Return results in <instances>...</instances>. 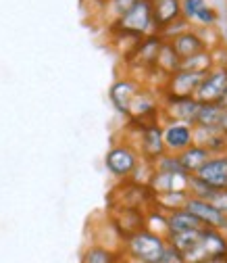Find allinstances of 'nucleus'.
Instances as JSON below:
<instances>
[{
	"label": "nucleus",
	"mask_w": 227,
	"mask_h": 263,
	"mask_svg": "<svg viewBox=\"0 0 227 263\" xmlns=\"http://www.w3.org/2000/svg\"><path fill=\"white\" fill-rule=\"evenodd\" d=\"M109 34L117 40H132L134 44L150 34H156L152 19V0H136L121 17L109 23Z\"/></svg>",
	"instance_id": "obj_1"
},
{
	"label": "nucleus",
	"mask_w": 227,
	"mask_h": 263,
	"mask_svg": "<svg viewBox=\"0 0 227 263\" xmlns=\"http://www.w3.org/2000/svg\"><path fill=\"white\" fill-rule=\"evenodd\" d=\"M125 247L129 257L140 263H160L167 253V238L148 228H142L125 240Z\"/></svg>",
	"instance_id": "obj_2"
},
{
	"label": "nucleus",
	"mask_w": 227,
	"mask_h": 263,
	"mask_svg": "<svg viewBox=\"0 0 227 263\" xmlns=\"http://www.w3.org/2000/svg\"><path fill=\"white\" fill-rule=\"evenodd\" d=\"M217 257H227V234L213 228H202L198 242L179 255V263H209Z\"/></svg>",
	"instance_id": "obj_3"
},
{
	"label": "nucleus",
	"mask_w": 227,
	"mask_h": 263,
	"mask_svg": "<svg viewBox=\"0 0 227 263\" xmlns=\"http://www.w3.org/2000/svg\"><path fill=\"white\" fill-rule=\"evenodd\" d=\"M140 161H142V157L134 144L119 142V144H113L109 148V153L105 157V167L117 180H129L134 176L136 167L140 165Z\"/></svg>",
	"instance_id": "obj_4"
},
{
	"label": "nucleus",
	"mask_w": 227,
	"mask_h": 263,
	"mask_svg": "<svg viewBox=\"0 0 227 263\" xmlns=\"http://www.w3.org/2000/svg\"><path fill=\"white\" fill-rule=\"evenodd\" d=\"M200 101L194 96H169L160 94V117L163 119H173L181 123L196 125V117L200 111Z\"/></svg>",
	"instance_id": "obj_5"
},
{
	"label": "nucleus",
	"mask_w": 227,
	"mask_h": 263,
	"mask_svg": "<svg viewBox=\"0 0 227 263\" xmlns=\"http://www.w3.org/2000/svg\"><path fill=\"white\" fill-rule=\"evenodd\" d=\"M227 92V65H215V67L202 78L194 98L200 103H219Z\"/></svg>",
	"instance_id": "obj_6"
},
{
	"label": "nucleus",
	"mask_w": 227,
	"mask_h": 263,
	"mask_svg": "<svg viewBox=\"0 0 227 263\" xmlns=\"http://www.w3.org/2000/svg\"><path fill=\"white\" fill-rule=\"evenodd\" d=\"M140 140L136 144V151L140 153V157L148 163H154L160 155H165V142H163V125L160 121L156 123H148L144 127H138Z\"/></svg>",
	"instance_id": "obj_7"
},
{
	"label": "nucleus",
	"mask_w": 227,
	"mask_h": 263,
	"mask_svg": "<svg viewBox=\"0 0 227 263\" xmlns=\"http://www.w3.org/2000/svg\"><path fill=\"white\" fill-rule=\"evenodd\" d=\"M185 209L196 215L204 228H213V230H219V232L227 234V213L217 209L213 203L196 199V196H190L185 201Z\"/></svg>",
	"instance_id": "obj_8"
},
{
	"label": "nucleus",
	"mask_w": 227,
	"mask_h": 263,
	"mask_svg": "<svg viewBox=\"0 0 227 263\" xmlns=\"http://www.w3.org/2000/svg\"><path fill=\"white\" fill-rule=\"evenodd\" d=\"M163 142L167 153H181L188 146L194 144V125L173 121V119H163Z\"/></svg>",
	"instance_id": "obj_9"
},
{
	"label": "nucleus",
	"mask_w": 227,
	"mask_h": 263,
	"mask_svg": "<svg viewBox=\"0 0 227 263\" xmlns=\"http://www.w3.org/2000/svg\"><path fill=\"white\" fill-rule=\"evenodd\" d=\"M144 82H140L138 78H132V76H127V78H119L111 90H109V98H111V103L113 107L127 117V111H129V105H132L134 101V96L142 90Z\"/></svg>",
	"instance_id": "obj_10"
},
{
	"label": "nucleus",
	"mask_w": 227,
	"mask_h": 263,
	"mask_svg": "<svg viewBox=\"0 0 227 263\" xmlns=\"http://www.w3.org/2000/svg\"><path fill=\"white\" fill-rule=\"evenodd\" d=\"M207 73H198V71H183L177 69L175 73H171L163 88H160V94H169V96H194L198 84L202 82Z\"/></svg>",
	"instance_id": "obj_11"
},
{
	"label": "nucleus",
	"mask_w": 227,
	"mask_h": 263,
	"mask_svg": "<svg viewBox=\"0 0 227 263\" xmlns=\"http://www.w3.org/2000/svg\"><path fill=\"white\" fill-rule=\"evenodd\" d=\"M171 46L175 48V52L179 54V59H185V57H192L196 54L200 50H207V48H213L209 44V40L202 36V29L200 27H188L185 31H181V34H177L175 38L169 40Z\"/></svg>",
	"instance_id": "obj_12"
},
{
	"label": "nucleus",
	"mask_w": 227,
	"mask_h": 263,
	"mask_svg": "<svg viewBox=\"0 0 227 263\" xmlns=\"http://www.w3.org/2000/svg\"><path fill=\"white\" fill-rule=\"evenodd\" d=\"M194 176L200 178L202 182H207L213 188L227 190V153L225 155H211L209 161Z\"/></svg>",
	"instance_id": "obj_13"
},
{
	"label": "nucleus",
	"mask_w": 227,
	"mask_h": 263,
	"mask_svg": "<svg viewBox=\"0 0 227 263\" xmlns=\"http://www.w3.org/2000/svg\"><path fill=\"white\" fill-rule=\"evenodd\" d=\"M113 223L123 240H127L138 230L146 228V213L138 207H117V215L113 217Z\"/></svg>",
	"instance_id": "obj_14"
},
{
	"label": "nucleus",
	"mask_w": 227,
	"mask_h": 263,
	"mask_svg": "<svg viewBox=\"0 0 227 263\" xmlns=\"http://www.w3.org/2000/svg\"><path fill=\"white\" fill-rule=\"evenodd\" d=\"M188 174L183 172H158L152 170L146 186L152 194H163V192H175V190H188Z\"/></svg>",
	"instance_id": "obj_15"
},
{
	"label": "nucleus",
	"mask_w": 227,
	"mask_h": 263,
	"mask_svg": "<svg viewBox=\"0 0 227 263\" xmlns=\"http://www.w3.org/2000/svg\"><path fill=\"white\" fill-rule=\"evenodd\" d=\"M181 17V0H152V19L156 31Z\"/></svg>",
	"instance_id": "obj_16"
},
{
	"label": "nucleus",
	"mask_w": 227,
	"mask_h": 263,
	"mask_svg": "<svg viewBox=\"0 0 227 263\" xmlns=\"http://www.w3.org/2000/svg\"><path fill=\"white\" fill-rule=\"evenodd\" d=\"M179 54L175 52V48L171 46V42L163 40L158 48V54H156V61H154V69L150 73H160L163 80H167L171 73H175L179 69Z\"/></svg>",
	"instance_id": "obj_17"
},
{
	"label": "nucleus",
	"mask_w": 227,
	"mask_h": 263,
	"mask_svg": "<svg viewBox=\"0 0 227 263\" xmlns=\"http://www.w3.org/2000/svg\"><path fill=\"white\" fill-rule=\"evenodd\" d=\"M165 223H167V234H177V232H185V230L202 228L200 219L194 213H190L185 207L165 213Z\"/></svg>",
	"instance_id": "obj_18"
},
{
	"label": "nucleus",
	"mask_w": 227,
	"mask_h": 263,
	"mask_svg": "<svg viewBox=\"0 0 227 263\" xmlns=\"http://www.w3.org/2000/svg\"><path fill=\"white\" fill-rule=\"evenodd\" d=\"M177 157H179V163H181V170H183L188 176H194V174H196V172L204 165V163L209 161L211 153H209L202 144H196V142H194V144L188 146L185 151L177 153Z\"/></svg>",
	"instance_id": "obj_19"
},
{
	"label": "nucleus",
	"mask_w": 227,
	"mask_h": 263,
	"mask_svg": "<svg viewBox=\"0 0 227 263\" xmlns=\"http://www.w3.org/2000/svg\"><path fill=\"white\" fill-rule=\"evenodd\" d=\"M190 199L188 190H175V192H163V194H152V209H158L163 213L175 211L185 207V201Z\"/></svg>",
	"instance_id": "obj_20"
},
{
	"label": "nucleus",
	"mask_w": 227,
	"mask_h": 263,
	"mask_svg": "<svg viewBox=\"0 0 227 263\" xmlns=\"http://www.w3.org/2000/svg\"><path fill=\"white\" fill-rule=\"evenodd\" d=\"M215 67V52L213 48L200 50L192 57H185L179 61V69L183 71H198V73H209Z\"/></svg>",
	"instance_id": "obj_21"
},
{
	"label": "nucleus",
	"mask_w": 227,
	"mask_h": 263,
	"mask_svg": "<svg viewBox=\"0 0 227 263\" xmlns=\"http://www.w3.org/2000/svg\"><path fill=\"white\" fill-rule=\"evenodd\" d=\"M223 111H225V109H223L221 105H217V103H202V105H200V111H198V117H196V125H198V127L217 129Z\"/></svg>",
	"instance_id": "obj_22"
},
{
	"label": "nucleus",
	"mask_w": 227,
	"mask_h": 263,
	"mask_svg": "<svg viewBox=\"0 0 227 263\" xmlns=\"http://www.w3.org/2000/svg\"><path fill=\"white\" fill-rule=\"evenodd\" d=\"M134 3L136 0H105L102 3V13H105V19H107V25L111 21H115L117 17H121Z\"/></svg>",
	"instance_id": "obj_23"
},
{
	"label": "nucleus",
	"mask_w": 227,
	"mask_h": 263,
	"mask_svg": "<svg viewBox=\"0 0 227 263\" xmlns=\"http://www.w3.org/2000/svg\"><path fill=\"white\" fill-rule=\"evenodd\" d=\"M115 261H117V255L105 247H90L81 259V263H115Z\"/></svg>",
	"instance_id": "obj_24"
},
{
	"label": "nucleus",
	"mask_w": 227,
	"mask_h": 263,
	"mask_svg": "<svg viewBox=\"0 0 227 263\" xmlns=\"http://www.w3.org/2000/svg\"><path fill=\"white\" fill-rule=\"evenodd\" d=\"M217 23H219V13L213 5H204L192 21L194 27H215Z\"/></svg>",
	"instance_id": "obj_25"
},
{
	"label": "nucleus",
	"mask_w": 227,
	"mask_h": 263,
	"mask_svg": "<svg viewBox=\"0 0 227 263\" xmlns=\"http://www.w3.org/2000/svg\"><path fill=\"white\" fill-rule=\"evenodd\" d=\"M188 27H192V23L190 21H185L183 17H179V19H175L173 23H169L167 27H163V29H160V31H156V34L160 36V38H163V40H171V38H175L177 34H181V31H185Z\"/></svg>",
	"instance_id": "obj_26"
},
{
	"label": "nucleus",
	"mask_w": 227,
	"mask_h": 263,
	"mask_svg": "<svg viewBox=\"0 0 227 263\" xmlns=\"http://www.w3.org/2000/svg\"><path fill=\"white\" fill-rule=\"evenodd\" d=\"M204 5H209L207 0H181V17L192 23L194 17H196V13H198Z\"/></svg>",
	"instance_id": "obj_27"
},
{
	"label": "nucleus",
	"mask_w": 227,
	"mask_h": 263,
	"mask_svg": "<svg viewBox=\"0 0 227 263\" xmlns=\"http://www.w3.org/2000/svg\"><path fill=\"white\" fill-rule=\"evenodd\" d=\"M217 129L221 132V134H225V136H227V109L223 111V115H221V121H219Z\"/></svg>",
	"instance_id": "obj_28"
},
{
	"label": "nucleus",
	"mask_w": 227,
	"mask_h": 263,
	"mask_svg": "<svg viewBox=\"0 0 227 263\" xmlns=\"http://www.w3.org/2000/svg\"><path fill=\"white\" fill-rule=\"evenodd\" d=\"M221 44H223V46L227 48V25H225V27L221 29Z\"/></svg>",
	"instance_id": "obj_29"
},
{
	"label": "nucleus",
	"mask_w": 227,
	"mask_h": 263,
	"mask_svg": "<svg viewBox=\"0 0 227 263\" xmlns=\"http://www.w3.org/2000/svg\"><path fill=\"white\" fill-rule=\"evenodd\" d=\"M217 105H221V107H223V109H227V92H225V96H223V98H221V101H219V103H217Z\"/></svg>",
	"instance_id": "obj_30"
},
{
	"label": "nucleus",
	"mask_w": 227,
	"mask_h": 263,
	"mask_svg": "<svg viewBox=\"0 0 227 263\" xmlns=\"http://www.w3.org/2000/svg\"><path fill=\"white\" fill-rule=\"evenodd\" d=\"M102 3H105V0H102Z\"/></svg>",
	"instance_id": "obj_31"
}]
</instances>
